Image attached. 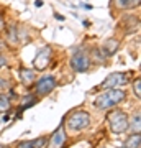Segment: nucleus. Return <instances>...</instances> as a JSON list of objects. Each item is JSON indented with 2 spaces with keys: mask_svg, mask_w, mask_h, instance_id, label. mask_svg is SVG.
<instances>
[{
  "mask_svg": "<svg viewBox=\"0 0 141 148\" xmlns=\"http://www.w3.org/2000/svg\"><path fill=\"white\" fill-rule=\"evenodd\" d=\"M67 142V135H66V130H64V123H61L58 127V130L51 135V140H49V148H63Z\"/></svg>",
  "mask_w": 141,
  "mask_h": 148,
  "instance_id": "7",
  "label": "nucleus"
},
{
  "mask_svg": "<svg viewBox=\"0 0 141 148\" xmlns=\"http://www.w3.org/2000/svg\"><path fill=\"white\" fill-rule=\"evenodd\" d=\"M54 16H56V18H58V20H61V21L64 20V16H63V15H59V13H56V15H54Z\"/></svg>",
  "mask_w": 141,
  "mask_h": 148,
  "instance_id": "20",
  "label": "nucleus"
},
{
  "mask_svg": "<svg viewBox=\"0 0 141 148\" xmlns=\"http://www.w3.org/2000/svg\"><path fill=\"white\" fill-rule=\"evenodd\" d=\"M10 109V99L5 94H0V112H7Z\"/></svg>",
  "mask_w": 141,
  "mask_h": 148,
  "instance_id": "13",
  "label": "nucleus"
},
{
  "mask_svg": "<svg viewBox=\"0 0 141 148\" xmlns=\"http://www.w3.org/2000/svg\"><path fill=\"white\" fill-rule=\"evenodd\" d=\"M49 61H51V48L44 46L41 51L36 54V58H35L33 64H35V68L36 69H44L48 64H49Z\"/></svg>",
  "mask_w": 141,
  "mask_h": 148,
  "instance_id": "8",
  "label": "nucleus"
},
{
  "mask_svg": "<svg viewBox=\"0 0 141 148\" xmlns=\"http://www.w3.org/2000/svg\"><path fill=\"white\" fill-rule=\"evenodd\" d=\"M16 148H35V147H33V142H30V140H23V142H20L18 145H16Z\"/></svg>",
  "mask_w": 141,
  "mask_h": 148,
  "instance_id": "16",
  "label": "nucleus"
},
{
  "mask_svg": "<svg viewBox=\"0 0 141 148\" xmlns=\"http://www.w3.org/2000/svg\"><path fill=\"white\" fill-rule=\"evenodd\" d=\"M141 0H115V5L118 8H123V10H128V8H135V7L140 5Z\"/></svg>",
  "mask_w": 141,
  "mask_h": 148,
  "instance_id": "11",
  "label": "nucleus"
},
{
  "mask_svg": "<svg viewBox=\"0 0 141 148\" xmlns=\"http://www.w3.org/2000/svg\"><path fill=\"white\" fill-rule=\"evenodd\" d=\"M126 84V74L125 73H112L108 74V77L100 84L102 89H116L120 86Z\"/></svg>",
  "mask_w": 141,
  "mask_h": 148,
  "instance_id": "4",
  "label": "nucleus"
},
{
  "mask_svg": "<svg viewBox=\"0 0 141 148\" xmlns=\"http://www.w3.org/2000/svg\"><path fill=\"white\" fill-rule=\"evenodd\" d=\"M133 90H135V94H136V97L140 99L141 97V86H140V77L135 81V84H133Z\"/></svg>",
  "mask_w": 141,
  "mask_h": 148,
  "instance_id": "15",
  "label": "nucleus"
},
{
  "mask_svg": "<svg viewBox=\"0 0 141 148\" xmlns=\"http://www.w3.org/2000/svg\"><path fill=\"white\" fill-rule=\"evenodd\" d=\"M125 97H126L125 90H121V89H108L107 92L100 94L99 97L95 99V107L105 110V109H110V107L120 104Z\"/></svg>",
  "mask_w": 141,
  "mask_h": 148,
  "instance_id": "1",
  "label": "nucleus"
},
{
  "mask_svg": "<svg viewBox=\"0 0 141 148\" xmlns=\"http://www.w3.org/2000/svg\"><path fill=\"white\" fill-rule=\"evenodd\" d=\"M5 87H7V81L0 79V89H5Z\"/></svg>",
  "mask_w": 141,
  "mask_h": 148,
  "instance_id": "19",
  "label": "nucleus"
},
{
  "mask_svg": "<svg viewBox=\"0 0 141 148\" xmlns=\"http://www.w3.org/2000/svg\"><path fill=\"white\" fill-rule=\"evenodd\" d=\"M35 104H36V99H35L33 95H25V99H23V106H21V110H25L26 107L35 106Z\"/></svg>",
  "mask_w": 141,
  "mask_h": 148,
  "instance_id": "14",
  "label": "nucleus"
},
{
  "mask_svg": "<svg viewBox=\"0 0 141 148\" xmlns=\"http://www.w3.org/2000/svg\"><path fill=\"white\" fill-rule=\"evenodd\" d=\"M89 123H90V115L89 114L84 112V110H77L69 117L67 127L71 128L72 132H80V130H84L85 127H89Z\"/></svg>",
  "mask_w": 141,
  "mask_h": 148,
  "instance_id": "3",
  "label": "nucleus"
},
{
  "mask_svg": "<svg viewBox=\"0 0 141 148\" xmlns=\"http://www.w3.org/2000/svg\"><path fill=\"white\" fill-rule=\"evenodd\" d=\"M20 79L25 86H30L33 84L35 81V71H30V69H21L20 71Z\"/></svg>",
  "mask_w": 141,
  "mask_h": 148,
  "instance_id": "10",
  "label": "nucleus"
},
{
  "mask_svg": "<svg viewBox=\"0 0 141 148\" xmlns=\"http://www.w3.org/2000/svg\"><path fill=\"white\" fill-rule=\"evenodd\" d=\"M131 127H133L135 132H140V114H136L135 115V119H133V125H131Z\"/></svg>",
  "mask_w": 141,
  "mask_h": 148,
  "instance_id": "17",
  "label": "nucleus"
},
{
  "mask_svg": "<svg viewBox=\"0 0 141 148\" xmlns=\"http://www.w3.org/2000/svg\"><path fill=\"white\" fill-rule=\"evenodd\" d=\"M90 66V59L85 53H76L71 58V68L76 73H85Z\"/></svg>",
  "mask_w": 141,
  "mask_h": 148,
  "instance_id": "5",
  "label": "nucleus"
},
{
  "mask_svg": "<svg viewBox=\"0 0 141 148\" xmlns=\"http://www.w3.org/2000/svg\"><path fill=\"white\" fill-rule=\"evenodd\" d=\"M118 40H115V38H110V40H107V41L104 43V56H112V54L116 53V49H118Z\"/></svg>",
  "mask_w": 141,
  "mask_h": 148,
  "instance_id": "9",
  "label": "nucleus"
},
{
  "mask_svg": "<svg viewBox=\"0 0 141 148\" xmlns=\"http://www.w3.org/2000/svg\"><path fill=\"white\" fill-rule=\"evenodd\" d=\"M125 148H126V147H125Z\"/></svg>",
  "mask_w": 141,
  "mask_h": 148,
  "instance_id": "22",
  "label": "nucleus"
},
{
  "mask_svg": "<svg viewBox=\"0 0 141 148\" xmlns=\"http://www.w3.org/2000/svg\"><path fill=\"white\" fill-rule=\"evenodd\" d=\"M140 143H141V137H140V132L133 133L128 140H126L125 147L126 148H140Z\"/></svg>",
  "mask_w": 141,
  "mask_h": 148,
  "instance_id": "12",
  "label": "nucleus"
},
{
  "mask_svg": "<svg viewBox=\"0 0 141 148\" xmlns=\"http://www.w3.org/2000/svg\"><path fill=\"white\" fill-rule=\"evenodd\" d=\"M108 123L110 130L113 133H123L128 130L130 123H128V115L121 110H112L108 114Z\"/></svg>",
  "mask_w": 141,
  "mask_h": 148,
  "instance_id": "2",
  "label": "nucleus"
},
{
  "mask_svg": "<svg viewBox=\"0 0 141 148\" xmlns=\"http://www.w3.org/2000/svg\"><path fill=\"white\" fill-rule=\"evenodd\" d=\"M35 3H36V7H41V5H43V2H41V0H36Z\"/></svg>",
  "mask_w": 141,
  "mask_h": 148,
  "instance_id": "21",
  "label": "nucleus"
},
{
  "mask_svg": "<svg viewBox=\"0 0 141 148\" xmlns=\"http://www.w3.org/2000/svg\"><path fill=\"white\" fill-rule=\"evenodd\" d=\"M2 66H7V58L3 54H0V68H2Z\"/></svg>",
  "mask_w": 141,
  "mask_h": 148,
  "instance_id": "18",
  "label": "nucleus"
},
{
  "mask_svg": "<svg viewBox=\"0 0 141 148\" xmlns=\"http://www.w3.org/2000/svg\"><path fill=\"white\" fill-rule=\"evenodd\" d=\"M54 87H56V79H54L52 76H44V77H41V79L38 81V84H36V94L40 95V97L48 95L52 89H54Z\"/></svg>",
  "mask_w": 141,
  "mask_h": 148,
  "instance_id": "6",
  "label": "nucleus"
}]
</instances>
